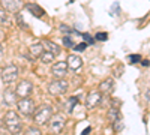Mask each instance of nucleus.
<instances>
[{
  "instance_id": "1",
  "label": "nucleus",
  "mask_w": 150,
  "mask_h": 135,
  "mask_svg": "<svg viewBox=\"0 0 150 135\" xmlns=\"http://www.w3.org/2000/svg\"><path fill=\"white\" fill-rule=\"evenodd\" d=\"M3 122H5L6 129H8L9 132H12V134H18V132L21 131V128H23V125H21V119L18 117V114H17L15 111H12V110L6 113Z\"/></svg>"
},
{
  "instance_id": "2",
  "label": "nucleus",
  "mask_w": 150,
  "mask_h": 135,
  "mask_svg": "<svg viewBox=\"0 0 150 135\" xmlns=\"http://www.w3.org/2000/svg\"><path fill=\"white\" fill-rule=\"evenodd\" d=\"M53 116V108L50 105H41L39 108L35 110L33 113V120L36 125H45L50 122V119H51Z\"/></svg>"
},
{
  "instance_id": "3",
  "label": "nucleus",
  "mask_w": 150,
  "mask_h": 135,
  "mask_svg": "<svg viewBox=\"0 0 150 135\" xmlns=\"http://www.w3.org/2000/svg\"><path fill=\"white\" fill-rule=\"evenodd\" d=\"M18 74H20V69L18 66L15 65H8L2 69V74H0V77H2V81L5 84H11L14 83L17 78H18Z\"/></svg>"
},
{
  "instance_id": "4",
  "label": "nucleus",
  "mask_w": 150,
  "mask_h": 135,
  "mask_svg": "<svg viewBox=\"0 0 150 135\" xmlns=\"http://www.w3.org/2000/svg\"><path fill=\"white\" fill-rule=\"evenodd\" d=\"M17 105H18V111H20L23 116H27V117L33 116L35 110H36L33 99H30L29 96H27V98H21V99L17 102Z\"/></svg>"
},
{
  "instance_id": "5",
  "label": "nucleus",
  "mask_w": 150,
  "mask_h": 135,
  "mask_svg": "<svg viewBox=\"0 0 150 135\" xmlns=\"http://www.w3.org/2000/svg\"><path fill=\"white\" fill-rule=\"evenodd\" d=\"M68 87H69V83L66 80L56 78L51 84L48 86V92L51 93V95H54V96H57V95H63L68 90Z\"/></svg>"
},
{
  "instance_id": "6",
  "label": "nucleus",
  "mask_w": 150,
  "mask_h": 135,
  "mask_svg": "<svg viewBox=\"0 0 150 135\" xmlns=\"http://www.w3.org/2000/svg\"><path fill=\"white\" fill-rule=\"evenodd\" d=\"M0 6L6 12H20L24 8V3L21 0H0Z\"/></svg>"
},
{
  "instance_id": "7",
  "label": "nucleus",
  "mask_w": 150,
  "mask_h": 135,
  "mask_svg": "<svg viewBox=\"0 0 150 135\" xmlns=\"http://www.w3.org/2000/svg\"><path fill=\"white\" fill-rule=\"evenodd\" d=\"M32 90H33V84L27 80H23V81L18 83L17 89H15V93H17L18 98H27V96H30Z\"/></svg>"
},
{
  "instance_id": "8",
  "label": "nucleus",
  "mask_w": 150,
  "mask_h": 135,
  "mask_svg": "<svg viewBox=\"0 0 150 135\" xmlns=\"http://www.w3.org/2000/svg\"><path fill=\"white\" fill-rule=\"evenodd\" d=\"M65 123H66L65 116L56 114L53 119H50V129H51L53 132H56V134H59V132H62V129L65 128Z\"/></svg>"
},
{
  "instance_id": "9",
  "label": "nucleus",
  "mask_w": 150,
  "mask_h": 135,
  "mask_svg": "<svg viewBox=\"0 0 150 135\" xmlns=\"http://www.w3.org/2000/svg\"><path fill=\"white\" fill-rule=\"evenodd\" d=\"M101 101H102V93L101 92H92L86 98V108L92 110V108H95L101 104Z\"/></svg>"
},
{
  "instance_id": "10",
  "label": "nucleus",
  "mask_w": 150,
  "mask_h": 135,
  "mask_svg": "<svg viewBox=\"0 0 150 135\" xmlns=\"http://www.w3.org/2000/svg\"><path fill=\"white\" fill-rule=\"evenodd\" d=\"M68 62H56L51 68V74L56 78H65L68 72Z\"/></svg>"
},
{
  "instance_id": "11",
  "label": "nucleus",
  "mask_w": 150,
  "mask_h": 135,
  "mask_svg": "<svg viewBox=\"0 0 150 135\" xmlns=\"http://www.w3.org/2000/svg\"><path fill=\"white\" fill-rule=\"evenodd\" d=\"M66 62H68V68L72 69V71H78L83 66V59L78 54H69Z\"/></svg>"
},
{
  "instance_id": "12",
  "label": "nucleus",
  "mask_w": 150,
  "mask_h": 135,
  "mask_svg": "<svg viewBox=\"0 0 150 135\" xmlns=\"http://www.w3.org/2000/svg\"><path fill=\"white\" fill-rule=\"evenodd\" d=\"M24 8H26L30 14L33 15V17H36V18H42V17H45V11L38 5V3H27V5H24Z\"/></svg>"
},
{
  "instance_id": "13",
  "label": "nucleus",
  "mask_w": 150,
  "mask_h": 135,
  "mask_svg": "<svg viewBox=\"0 0 150 135\" xmlns=\"http://www.w3.org/2000/svg\"><path fill=\"white\" fill-rule=\"evenodd\" d=\"M112 90H114V80L112 78H107V80H104L101 84H99V92H101L102 95L111 93Z\"/></svg>"
},
{
  "instance_id": "14",
  "label": "nucleus",
  "mask_w": 150,
  "mask_h": 135,
  "mask_svg": "<svg viewBox=\"0 0 150 135\" xmlns=\"http://www.w3.org/2000/svg\"><path fill=\"white\" fill-rule=\"evenodd\" d=\"M17 93H15V90H11V89H8V90H5V93H3V102L6 104V105H14V104H17Z\"/></svg>"
},
{
  "instance_id": "15",
  "label": "nucleus",
  "mask_w": 150,
  "mask_h": 135,
  "mask_svg": "<svg viewBox=\"0 0 150 135\" xmlns=\"http://www.w3.org/2000/svg\"><path fill=\"white\" fill-rule=\"evenodd\" d=\"M42 45H44V48H45V50L47 51H50V53H53L56 57L60 54V47L57 45V44H54V42H51V41H48V39H44L42 41Z\"/></svg>"
},
{
  "instance_id": "16",
  "label": "nucleus",
  "mask_w": 150,
  "mask_h": 135,
  "mask_svg": "<svg viewBox=\"0 0 150 135\" xmlns=\"http://www.w3.org/2000/svg\"><path fill=\"white\" fill-rule=\"evenodd\" d=\"M107 119H108V122L112 125V123H116V122H119V120H122V114H120V111L116 108V107H112V108H110L108 110V113H107Z\"/></svg>"
},
{
  "instance_id": "17",
  "label": "nucleus",
  "mask_w": 150,
  "mask_h": 135,
  "mask_svg": "<svg viewBox=\"0 0 150 135\" xmlns=\"http://www.w3.org/2000/svg\"><path fill=\"white\" fill-rule=\"evenodd\" d=\"M44 51H45V48H44L42 42H41V44H35V45L30 47V54H32L33 59H39Z\"/></svg>"
},
{
  "instance_id": "18",
  "label": "nucleus",
  "mask_w": 150,
  "mask_h": 135,
  "mask_svg": "<svg viewBox=\"0 0 150 135\" xmlns=\"http://www.w3.org/2000/svg\"><path fill=\"white\" fill-rule=\"evenodd\" d=\"M54 57H56V56H54L53 53H50V51L45 50L39 59H41V62H42V63H51V62H54Z\"/></svg>"
},
{
  "instance_id": "19",
  "label": "nucleus",
  "mask_w": 150,
  "mask_h": 135,
  "mask_svg": "<svg viewBox=\"0 0 150 135\" xmlns=\"http://www.w3.org/2000/svg\"><path fill=\"white\" fill-rule=\"evenodd\" d=\"M128 62L132 63V65H134V63H140V62H141V56H140V54H129V56H128Z\"/></svg>"
},
{
  "instance_id": "20",
  "label": "nucleus",
  "mask_w": 150,
  "mask_h": 135,
  "mask_svg": "<svg viewBox=\"0 0 150 135\" xmlns=\"http://www.w3.org/2000/svg\"><path fill=\"white\" fill-rule=\"evenodd\" d=\"M78 104V98L77 96H71L69 98V108H68V111L69 113H72V110L75 108V105Z\"/></svg>"
},
{
  "instance_id": "21",
  "label": "nucleus",
  "mask_w": 150,
  "mask_h": 135,
  "mask_svg": "<svg viewBox=\"0 0 150 135\" xmlns=\"http://www.w3.org/2000/svg\"><path fill=\"white\" fill-rule=\"evenodd\" d=\"M95 39H96V41H102V42H105V41L108 39V33H107V32H99V33H96Z\"/></svg>"
},
{
  "instance_id": "22",
  "label": "nucleus",
  "mask_w": 150,
  "mask_h": 135,
  "mask_svg": "<svg viewBox=\"0 0 150 135\" xmlns=\"http://www.w3.org/2000/svg\"><path fill=\"white\" fill-rule=\"evenodd\" d=\"M9 20H8V14H6V11L2 8L0 9V24H6Z\"/></svg>"
},
{
  "instance_id": "23",
  "label": "nucleus",
  "mask_w": 150,
  "mask_h": 135,
  "mask_svg": "<svg viewBox=\"0 0 150 135\" xmlns=\"http://www.w3.org/2000/svg\"><path fill=\"white\" fill-rule=\"evenodd\" d=\"M63 44H65V47H68V48H74V47H75V44H74V41H72L71 36H65V38H63Z\"/></svg>"
},
{
  "instance_id": "24",
  "label": "nucleus",
  "mask_w": 150,
  "mask_h": 135,
  "mask_svg": "<svg viewBox=\"0 0 150 135\" xmlns=\"http://www.w3.org/2000/svg\"><path fill=\"white\" fill-rule=\"evenodd\" d=\"M86 48H87V42H81V44H78V45H75L74 50L77 51V53H83Z\"/></svg>"
},
{
  "instance_id": "25",
  "label": "nucleus",
  "mask_w": 150,
  "mask_h": 135,
  "mask_svg": "<svg viewBox=\"0 0 150 135\" xmlns=\"http://www.w3.org/2000/svg\"><path fill=\"white\" fill-rule=\"evenodd\" d=\"M81 36H83V38H84V41H86L87 44H90V45H92V44H93V42L96 41L95 38H92V36H90L89 33H81Z\"/></svg>"
},
{
  "instance_id": "26",
  "label": "nucleus",
  "mask_w": 150,
  "mask_h": 135,
  "mask_svg": "<svg viewBox=\"0 0 150 135\" xmlns=\"http://www.w3.org/2000/svg\"><path fill=\"white\" fill-rule=\"evenodd\" d=\"M112 126H114V131H117V132H120V131L123 129V123H122V120H119V122H116V123H112Z\"/></svg>"
},
{
  "instance_id": "27",
  "label": "nucleus",
  "mask_w": 150,
  "mask_h": 135,
  "mask_svg": "<svg viewBox=\"0 0 150 135\" xmlns=\"http://www.w3.org/2000/svg\"><path fill=\"white\" fill-rule=\"evenodd\" d=\"M17 21H20V24H21V27H23V29H26V23L23 21V17H21V14H17Z\"/></svg>"
},
{
  "instance_id": "28",
  "label": "nucleus",
  "mask_w": 150,
  "mask_h": 135,
  "mask_svg": "<svg viewBox=\"0 0 150 135\" xmlns=\"http://www.w3.org/2000/svg\"><path fill=\"white\" fill-rule=\"evenodd\" d=\"M27 134H41V131L38 129V128H30V129L27 131Z\"/></svg>"
},
{
  "instance_id": "29",
  "label": "nucleus",
  "mask_w": 150,
  "mask_h": 135,
  "mask_svg": "<svg viewBox=\"0 0 150 135\" xmlns=\"http://www.w3.org/2000/svg\"><path fill=\"white\" fill-rule=\"evenodd\" d=\"M90 131H92V128H90V126H87V128H86V129H84V131L81 132V135H86V134H89Z\"/></svg>"
},
{
  "instance_id": "30",
  "label": "nucleus",
  "mask_w": 150,
  "mask_h": 135,
  "mask_svg": "<svg viewBox=\"0 0 150 135\" xmlns=\"http://www.w3.org/2000/svg\"><path fill=\"white\" fill-rule=\"evenodd\" d=\"M141 65H143V66H149L150 62H149V60H141Z\"/></svg>"
},
{
  "instance_id": "31",
  "label": "nucleus",
  "mask_w": 150,
  "mask_h": 135,
  "mask_svg": "<svg viewBox=\"0 0 150 135\" xmlns=\"http://www.w3.org/2000/svg\"><path fill=\"white\" fill-rule=\"evenodd\" d=\"M3 56V47H2V44H0V57Z\"/></svg>"
}]
</instances>
